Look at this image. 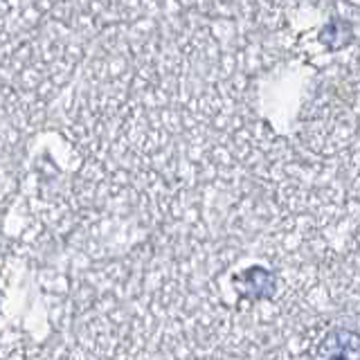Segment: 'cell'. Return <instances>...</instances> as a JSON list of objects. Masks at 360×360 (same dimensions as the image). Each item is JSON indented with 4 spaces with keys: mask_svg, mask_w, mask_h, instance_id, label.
<instances>
[{
    "mask_svg": "<svg viewBox=\"0 0 360 360\" xmlns=\"http://www.w3.org/2000/svg\"><path fill=\"white\" fill-rule=\"evenodd\" d=\"M318 360H360V342L354 333L335 331L326 338Z\"/></svg>",
    "mask_w": 360,
    "mask_h": 360,
    "instance_id": "6da1fadb",
    "label": "cell"
}]
</instances>
